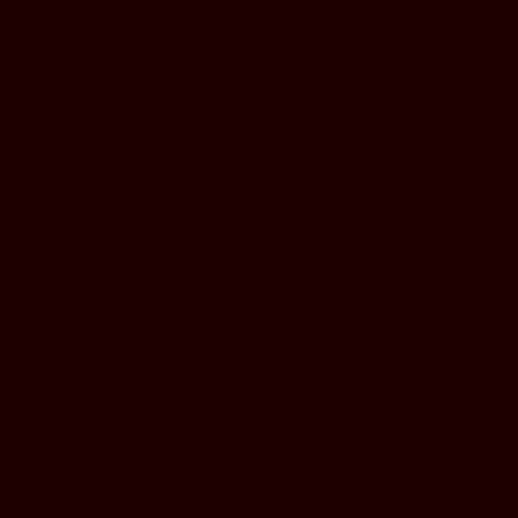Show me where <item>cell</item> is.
Returning a JSON list of instances; mask_svg holds the SVG:
<instances>
[]
</instances>
